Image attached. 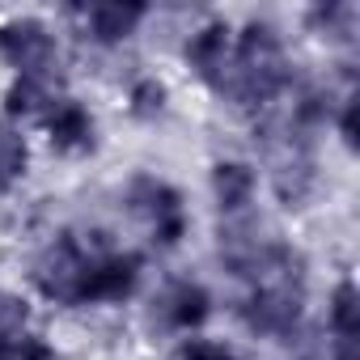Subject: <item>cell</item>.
Segmentation results:
<instances>
[{"label":"cell","mask_w":360,"mask_h":360,"mask_svg":"<svg viewBox=\"0 0 360 360\" xmlns=\"http://www.w3.org/2000/svg\"><path fill=\"white\" fill-rule=\"evenodd\" d=\"M0 47L9 51V60L13 64H22V68H34V64H43L47 60V51H51V43H47V34L39 30V26H9L5 34H0Z\"/></svg>","instance_id":"1"},{"label":"cell","mask_w":360,"mask_h":360,"mask_svg":"<svg viewBox=\"0 0 360 360\" xmlns=\"http://www.w3.org/2000/svg\"><path fill=\"white\" fill-rule=\"evenodd\" d=\"M217 191H221V200H225L229 208H238V204L246 200V191H250V174H246L242 165H221V174H217Z\"/></svg>","instance_id":"2"},{"label":"cell","mask_w":360,"mask_h":360,"mask_svg":"<svg viewBox=\"0 0 360 360\" xmlns=\"http://www.w3.org/2000/svg\"><path fill=\"white\" fill-rule=\"evenodd\" d=\"M26 322V309L13 301V297H0V343H9Z\"/></svg>","instance_id":"3"},{"label":"cell","mask_w":360,"mask_h":360,"mask_svg":"<svg viewBox=\"0 0 360 360\" xmlns=\"http://www.w3.org/2000/svg\"><path fill=\"white\" fill-rule=\"evenodd\" d=\"M131 18H136V9H98V30L106 39H115V34H123L131 26Z\"/></svg>","instance_id":"4"},{"label":"cell","mask_w":360,"mask_h":360,"mask_svg":"<svg viewBox=\"0 0 360 360\" xmlns=\"http://www.w3.org/2000/svg\"><path fill=\"white\" fill-rule=\"evenodd\" d=\"M200 314H204V292L200 288H187L183 297H178V322H200Z\"/></svg>","instance_id":"5"},{"label":"cell","mask_w":360,"mask_h":360,"mask_svg":"<svg viewBox=\"0 0 360 360\" xmlns=\"http://www.w3.org/2000/svg\"><path fill=\"white\" fill-rule=\"evenodd\" d=\"M56 131H60V140H77V136H85V131H89V123H85L77 110H64V115L56 119Z\"/></svg>","instance_id":"6"},{"label":"cell","mask_w":360,"mask_h":360,"mask_svg":"<svg viewBox=\"0 0 360 360\" xmlns=\"http://www.w3.org/2000/svg\"><path fill=\"white\" fill-rule=\"evenodd\" d=\"M187 360H233L225 347H212V343H195L191 352H187Z\"/></svg>","instance_id":"7"}]
</instances>
